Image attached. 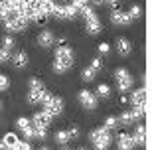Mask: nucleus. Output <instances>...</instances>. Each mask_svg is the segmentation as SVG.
<instances>
[{"mask_svg": "<svg viewBox=\"0 0 152 150\" xmlns=\"http://www.w3.org/2000/svg\"><path fill=\"white\" fill-rule=\"evenodd\" d=\"M73 65V50L69 45H57L56 50V59H53V71L56 73H65Z\"/></svg>", "mask_w": 152, "mask_h": 150, "instance_id": "nucleus-1", "label": "nucleus"}, {"mask_svg": "<svg viewBox=\"0 0 152 150\" xmlns=\"http://www.w3.org/2000/svg\"><path fill=\"white\" fill-rule=\"evenodd\" d=\"M51 124V115L45 111H39L36 113L34 117H32V127H34V136L39 140L45 138V134H48V128Z\"/></svg>", "mask_w": 152, "mask_h": 150, "instance_id": "nucleus-2", "label": "nucleus"}, {"mask_svg": "<svg viewBox=\"0 0 152 150\" xmlns=\"http://www.w3.org/2000/svg\"><path fill=\"white\" fill-rule=\"evenodd\" d=\"M91 140H93L95 150H107L113 142V136H111V130H107L105 127H99L91 132Z\"/></svg>", "mask_w": 152, "mask_h": 150, "instance_id": "nucleus-3", "label": "nucleus"}, {"mask_svg": "<svg viewBox=\"0 0 152 150\" xmlns=\"http://www.w3.org/2000/svg\"><path fill=\"white\" fill-rule=\"evenodd\" d=\"M42 105H44V111L50 113L51 117L61 115V111H63V99H61V97H56V95H51V93H48V91H45V95H44Z\"/></svg>", "mask_w": 152, "mask_h": 150, "instance_id": "nucleus-4", "label": "nucleus"}, {"mask_svg": "<svg viewBox=\"0 0 152 150\" xmlns=\"http://www.w3.org/2000/svg\"><path fill=\"white\" fill-rule=\"evenodd\" d=\"M79 12H81V14L85 16V20H87V32H89L91 36H95V34H99L103 30V26H101V22H99V18H97V14L93 12V8L83 6Z\"/></svg>", "mask_w": 152, "mask_h": 150, "instance_id": "nucleus-5", "label": "nucleus"}, {"mask_svg": "<svg viewBox=\"0 0 152 150\" xmlns=\"http://www.w3.org/2000/svg\"><path fill=\"white\" fill-rule=\"evenodd\" d=\"M115 79H117V85L121 91H129L130 85H132V77H130V73L124 67H118L117 71H115Z\"/></svg>", "mask_w": 152, "mask_h": 150, "instance_id": "nucleus-6", "label": "nucleus"}, {"mask_svg": "<svg viewBox=\"0 0 152 150\" xmlns=\"http://www.w3.org/2000/svg\"><path fill=\"white\" fill-rule=\"evenodd\" d=\"M79 103H81L85 109H95V107H97V97H95V93H91V91L83 89L81 93H79Z\"/></svg>", "mask_w": 152, "mask_h": 150, "instance_id": "nucleus-7", "label": "nucleus"}, {"mask_svg": "<svg viewBox=\"0 0 152 150\" xmlns=\"http://www.w3.org/2000/svg\"><path fill=\"white\" fill-rule=\"evenodd\" d=\"M16 124H18V128H20V130L24 132V136H26L28 140L34 138V127H32V121H30V119L20 117V119L16 121Z\"/></svg>", "mask_w": 152, "mask_h": 150, "instance_id": "nucleus-8", "label": "nucleus"}, {"mask_svg": "<svg viewBox=\"0 0 152 150\" xmlns=\"http://www.w3.org/2000/svg\"><path fill=\"white\" fill-rule=\"evenodd\" d=\"M117 146H118V150H132L136 144H134V140H132V136L129 132H121L118 138H117Z\"/></svg>", "mask_w": 152, "mask_h": 150, "instance_id": "nucleus-9", "label": "nucleus"}, {"mask_svg": "<svg viewBox=\"0 0 152 150\" xmlns=\"http://www.w3.org/2000/svg\"><path fill=\"white\" fill-rule=\"evenodd\" d=\"M111 22L117 24V26H129L130 24V18L126 12H121V10H113L111 12Z\"/></svg>", "mask_w": 152, "mask_h": 150, "instance_id": "nucleus-10", "label": "nucleus"}, {"mask_svg": "<svg viewBox=\"0 0 152 150\" xmlns=\"http://www.w3.org/2000/svg\"><path fill=\"white\" fill-rule=\"evenodd\" d=\"M56 42V36L51 34V30H42L38 36V44L42 48H51V44Z\"/></svg>", "mask_w": 152, "mask_h": 150, "instance_id": "nucleus-11", "label": "nucleus"}, {"mask_svg": "<svg viewBox=\"0 0 152 150\" xmlns=\"http://www.w3.org/2000/svg\"><path fill=\"white\" fill-rule=\"evenodd\" d=\"M10 61L16 69H24V67L28 65V53H26V51H16V53L10 57Z\"/></svg>", "mask_w": 152, "mask_h": 150, "instance_id": "nucleus-12", "label": "nucleus"}, {"mask_svg": "<svg viewBox=\"0 0 152 150\" xmlns=\"http://www.w3.org/2000/svg\"><path fill=\"white\" fill-rule=\"evenodd\" d=\"M44 95H45V89H30L28 91V103L30 105H42L44 101Z\"/></svg>", "mask_w": 152, "mask_h": 150, "instance_id": "nucleus-13", "label": "nucleus"}, {"mask_svg": "<svg viewBox=\"0 0 152 150\" xmlns=\"http://www.w3.org/2000/svg\"><path fill=\"white\" fill-rule=\"evenodd\" d=\"M146 89H136L132 91V105L134 107H146Z\"/></svg>", "mask_w": 152, "mask_h": 150, "instance_id": "nucleus-14", "label": "nucleus"}, {"mask_svg": "<svg viewBox=\"0 0 152 150\" xmlns=\"http://www.w3.org/2000/svg\"><path fill=\"white\" fill-rule=\"evenodd\" d=\"M146 136H148V132H146V127H142V124H138V127H136V130H134V134H132V140H134V144H140V146H144V144H146Z\"/></svg>", "mask_w": 152, "mask_h": 150, "instance_id": "nucleus-15", "label": "nucleus"}, {"mask_svg": "<svg viewBox=\"0 0 152 150\" xmlns=\"http://www.w3.org/2000/svg\"><path fill=\"white\" fill-rule=\"evenodd\" d=\"M115 48H117L118 56H129L130 50H132V45H130V42H129L126 38H118L117 44H115Z\"/></svg>", "mask_w": 152, "mask_h": 150, "instance_id": "nucleus-16", "label": "nucleus"}, {"mask_svg": "<svg viewBox=\"0 0 152 150\" xmlns=\"http://www.w3.org/2000/svg\"><path fill=\"white\" fill-rule=\"evenodd\" d=\"M2 142H4V146H6V150H14L16 148V144L20 142V138H18L14 132H8V134H4V138H2Z\"/></svg>", "mask_w": 152, "mask_h": 150, "instance_id": "nucleus-17", "label": "nucleus"}, {"mask_svg": "<svg viewBox=\"0 0 152 150\" xmlns=\"http://www.w3.org/2000/svg\"><path fill=\"white\" fill-rule=\"evenodd\" d=\"M30 22L38 24V26H45V22H48V14H44V12L36 10V12H34V16H32V20H30Z\"/></svg>", "mask_w": 152, "mask_h": 150, "instance_id": "nucleus-18", "label": "nucleus"}, {"mask_svg": "<svg viewBox=\"0 0 152 150\" xmlns=\"http://www.w3.org/2000/svg\"><path fill=\"white\" fill-rule=\"evenodd\" d=\"M95 91H97L95 97H101V99H107L109 95H111V89H109V85H105V83H101Z\"/></svg>", "mask_w": 152, "mask_h": 150, "instance_id": "nucleus-19", "label": "nucleus"}, {"mask_svg": "<svg viewBox=\"0 0 152 150\" xmlns=\"http://www.w3.org/2000/svg\"><path fill=\"white\" fill-rule=\"evenodd\" d=\"M77 12H79V10L75 8L73 4H65V6H63V16H65V18H69V20L77 16Z\"/></svg>", "mask_w": 152, "mask_h": 150, "instance_id": "nucleus-20", "label": "nucleus"}, {"mask_svg": "<svg viewBox=\"0 0 152 150\" xmlns=\"http://www.w3.org/2000/svg\"><path fill=\"white\" fill-rule=\"evenodd\" d=\"M95 75H97V71L93 69V67H85L83 71H81V77H83V81H93L95 79Z\"/></svg>", "mask_w": 152, "mask_h": 150, "instance_id": "nucleus-21", "label": "nucleus"}, {"mask_svg": "<svg viewBox=\"0 0 152 150\" xmlns=\"http://www.w3.org/2000/svg\"><path fill=\"white\" fill-rule=\"evenodd\" d=\"M126 14H129V18H130V20H136V18H140V16H142V8H140L138 4H134V6H132V8H130L129 12H126Z\"/></svg>", "mask_w": 152, "mask_h": 150, "instance_id": "nucleus-22", "label": "nucleus"}, {"mask_svg": "<svg viewBox=\"0 0 152 150\" xmlns=\"http://www.w3.org/2000/svg\"><path fill=\"white\" fill-rule=\"evenodd\" d=\"M56 142H57V144H65V142H69L67 130H57V132H56Z\"/></svg>", "mask_w": 152, "mask_h": 150, "instance_id": "nucleus-23", "label": "nucleus"}, {"mask_svg": "<svg viewBox=\"0 0 152 150\" xmlns=\"http://www.w3.org/2000/svg\"><path fill=\"white\" fill-rule=\"evenodd\" d=\"M12 48H14V38H12V36H4V38H2V50L10 51Z\"/></svg>", "mask_w": 152, "mask_h": 150, "instance_id": "nucleus-24", "label": "nucleus"}, {"mask_svg": "<svg viewBox=\"0 0 152 150\" xmlns=\"http://www.w3.org/2000/svg\"><path fill=\"white\" fill-rule=\"evenodd\" d=\"M118 122H121V124H130V122H132V117H130V111H124L123 115H121V117L117 119Z\"/></svg>", "mask_w": 152, "mask_h": 150, "instance_id": "nucleus-25", "label": "nucleus"}, {"mask_svg": "<svg viewBox=\"0 0 152 150\" xmlns=\"http://www.w3.org/2000/svg\"><path fill=\"white\" fill-rule=\"evenodd\" d=\"M117 124H118V121H117L115 117H107V121H105V124H103V127L107 128V130H113Z\"/></svg>", "mask_w": 152, "mask_h": 150, "instance_id": "nucleus-26", "label": "nucleus"}, {"mask_svg": "<svg viewBox=\"0 0 152 150\" xmlns=\"http://www.w3.org/2000/svg\"><path fill=\"white\" fill-rule=\"evenodd\" d=\"M67 136H69V140H77L79 138V127H75V124H73V127L67 130Z\"/></svg>", "mask_w": 152, "mask_h": 150, "instance_id": "nucleus-27", "label": "nucleus"}, {"mask_svg": "<svg viewBox=\"0 0 152 150\" xmlns=\"http://www.w3.org/2000/svg\"><path fill=\"white\" fill-rule=\"evenodd\" d=\"M28 85H30V89H42V87H44V83H42L38 77H32L28 81Z\"/></svg>", "mask_w": 152, "mask_h": 150, "instance_id": "nucleus-28", "label": "nucleus"}, {"mask_svg": "<svg viewBox=\"0 0 152 150\" xmlns=\"http://www.w3.org/2000/svg\"><path fill=\"white\" fill-rule=\"evenodd\" d=\"M8 85H10L8 77H6L4 73H0V91H6V89H8Z\"/></svg>", "mask_w": 152, "mask_h": 150, "instance_id": "nucleus-29", "label": "nucleus"}, {"mask_svg": "<svg viewBox=\"0 0 152 150\" xmlns=\"http://www.w3.org/2000/svg\"><path fill=\"white\" fill-rule=\"evenodd\" d=\"M39 4H42V0H24L22 6H30V8H34V10H38Z\"/></svg>", "mask_w": 152, "mask_h": 150, "instance_id": "nucleus-30", "label": "nucleus"}, {"mask_svg": "<svg viewBox=\"0 0 152 150\" xmlns=\"http://www.w3.org/2000/svg\"><path fill=\"white\" fill-rule=\"evenodd\" d=\"M14 150H32V146H30L28 140H26V142H22V140H20V142L16 144V148H14Z\"/></svg>", "mask_w": 152, "mask_h": 150, "instance_id": "nucleus-31", "label": "nucleus"}, {"mask_svg": "<svg viewBox=\"0 0 152 150\" xmlns=\"http://www.w3.org/2000/svg\"><path fill=\"white\" fill-rule=\"evenodd\" d=\"M6 61H10V53L0 48V63H6Z\"/></svg>", "mask_w": 152, "mask_h": 150, "instance_id": "nucleus-32", "label": "nucleus"}, {"mask_svg": "<svg viewBox=\"0 0 152 150\" xmlns=\"http://www.w3.org/2000/svg\"><path fill=\"white\" fill-rule=\"evenodd\" d=\"M91 67H93L95 71H101V67H103V61H101V59H93V61H91Z\"/></svg>", "mask_w": 152, "mask_h": 150, "instance_id": "nucleus-33", "label": "nucleus"}, {"mask_svg": "<svg viewBox=\"0 0 152 150\" xmlns=\"http://www.w3.org/2000/svg\"><path fill=\"white\" fill-rule=\"evenodd\" d=\"M8 4H10L12 8H18V10H20L22 4H24V0H8Z\"/></svg>", "mask_w": 152, "mask_h": 150, "instance_id": "nucleus-34", "label": "nucleus"}, {"mask_svg": "<svg viewBox=\"0 0 152 150\" xmlns=\"http://www.w3.org/2000/svg\"><path fill=\"white\" fill-rule=\"evenodd\" d=\"M109 50H111L109 44H99V51H101V53H109Z\"/></svg>", "mask_w": 152, "mask_h": 150, "instance_id": "nucleus-35", "label": "nucleus"}, {"mask_svg": "<svg viewBox=\"0 0 152 150\" xmlns=\"http://www.w3.org/2000/svg\"><path fill=\"white\" fill-rule=\"evenodd\" d=\"M57 45H67V38H65V36H61V38L57 40Z\"/></svg>", "mask_w": 152, "mask_h": 150, "instance_id": "nucleus-36", "label": "nucleus"}, {"mask_svg": "<svg viewBox=\"0 0 152 150\" xmlns=\"http://www.w3.org/2000/svg\"><path fill=\"white\" fill-rule=\"evenodd\" d=\"M121 103H123V105H126V103H129V97H126V95H123V97H121Z\"/></svg>", "mask_w": 152, "mask_h": 150, "instance_id": "nucleus-37", "label": "nucleus"}, {"mask_svg": "<svg viewBox=\"0 0 152 150\" xmlns=\"http://www.w3.org/2000/svg\"><path fill=\"white\" fill-rule=\"evenodd\" d=\"M91 2H93L95 6H101V4H103V0H91Z\"/></svg>", "mask_w": 152, "mask_h": 150, "instance_id": "nucleus-38", "label": "nucleus"}, {"mask_svg": "<svg viewBox=\"0 0 152 150\" xmlns=\"http://www.w3.org/2000/svg\"><path fill=\"white\" fill-rule=\"evenodd\" d=\"M0 150H6V146H4V142L0 140Z\"/></svg>", "mask_w": 152, "mask_h": 150, "instance_id": "nucleus-39", "label": "nucleus"}, {"mask_svg": "<svg viewBox=\"0 0 152 150\" xmlns=\"http://www.w3.org/2000/svg\"><path fill=\"white\" fill-rule=\"evenodd\" d=\"M103 2H109V4H115L117 0H103Z\"/></svg>", "mask_w": 152, "mask_h": 150, "instance_id": "nucleus-40", "label": "nucleus"}, {"mask_svg": "<svg viewBox=\"0 0 152 150\" xmlns=\"http://www.w3.org/2000/svg\"><path fill=\"white\" fill-rule=\"evenodd\" d=\"M39 150H50V148H48V146H42V148H39Z\"/></svg>", "mask_w": 152, "mask_h": 150, "instance_id": "nucleus-41", "label": "nucleus"}, {"mask_svg": "<svg viewBox=\"0 0 152 150\" xmlns=\"http://www.w3.org/2000/svg\"><path fill=\"white\" fill-rule=\"evenodd\" d=\"M77 150H87V148H85V146H81V148H77Z\"/></svg>", "mask_w": 152, "mask_h": 150, "instance_id": "nucleus-42", "label": "nucleus"}, {"mask_svg": "<svg viewBox=\"0 0 152 150\" xmlns=\"http://www.w3.org/2000/svg\"><path fill=\"white\" fill-rule=\"evenodd\" d=\"M61 150H71V148H61Z\"/></svg>", "mask_w": 152, "mask_h": 150, "instance_id": "nucleus-43", "label": "nucleus"}, {"mask_svg": "<svg viewBox=\"0 0 152 150\" xmlns=\"http://www.w3.org/2000/svg\"><path fill=\"white\" fill-rule=\"evenodd\" d=\"M0 107H2V103H0Z\"/></svg>", "mask_w": 152, "mask_h": 150, "instance_id": "nucleus-44", "label": "nucleus"}]
</instances>
